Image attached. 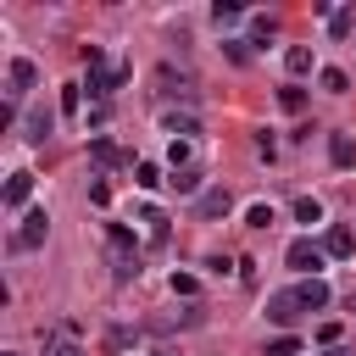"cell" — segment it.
<instances>
[{
	"mask_svg": "<svg viewBox=\"0 0 356 356\" xmlns=\"http://www.w3.org/2000/svg\"><path fill=\"white\" fill-rule=\"evenodd\" d=\"M161 128H167L172 139H195V134H200V122H195L189 111H161Z\"/></svg>",
	"mask_w": 356,
	"mask_h": 356,
	"instance_id": "8fae6325",
	"label": "cell"
},
{
	"mask_svg": "<svg viewBox=\"0 0 356 356\" xmlns=\"http://www.w3.org/2000/svg\"><path fill=\"white\" fill-rule=\"evenodd\" d=\"M50 356H83V350H78V345H56Z\"/></svg>",
	"mask_w": 356,
	"mask_h": 356,
	"instance_id": "f546056e",
	"label": "cell"
},
{
	"mask_svg": "<svg viewBox=\"0 0 356 356\" xmlns=\"http://www.w3.org/2000/svg\"><path fill=\"white\" fill-rule=\"evenodd\" d=\"M323 245H312V239H289V250H284V261L295 267V273H312V267H323Z\"/></svg>",
	"mask_w": 356,
	"mask_h": 356,
	"instance_id": "7a4b0ae2",
	"label": "cell"
},
{
	"mask_svg": "<svg viewBox=\"0 0 356 356\" xmlns=\"http://www.w3.org/2000/svg\"><path fill=\"white\" fill-rule=\"evenodd\" d=\"M222 50H228V61H239V67H245V61H250V44H245V39H228V44H222Z\"/></svg>",
	"mask_w": 356,
	"mask_h": 356,
	"instance_id": "f1b7e54d",
	"label": "cell"
},
{
	"mask_svg": "<svg viewBox=\"0 0 356 356\" xmlns=\"http://www.w3.org/2000/svg\"><path fill=\"white\" fill-rule=\"evenodd\" d=\"M89 156H95V167H100V172H111V167H122V161H128L106 134H95V139H89Z\"/></svg>",
	"mask_w": 356,
	"mask_h": 356,
	"instance_id": "8992f818",
	"label": "cell"
},
{
	"mask_svg": "<svg viewBox=\"0 0 356 356\" xmlns=\"http://www.w3.org/2000/svg\"><path fill=\"white\" fill-rule=\"evenodd\" d=\"M134 184H139V189H161L167 178H161V167H156V161H134Z\"/></svg>",
	"mask_w": 356,
	"mask_h": 356,
	"instance_id": "9a60e30c",
	"label": "cell"
},
{
	"mask_svg": "<svg viewBox=\"0 0 356 356\" xmlns=\"http://www.w3.org/2000/svg\"><path fill=\"white\" fill-rule=\"evenodd\" d=\"M44 234H50V217H44V206H39V211H28V217H22V228L11 234V245H17V250H39V245H44Z\"/></svg>",
	"mask_w": 356,
	"mask_h": 356,
	"instance_id": "6da1fadb",
	"label": "cell"
},
{
	"mask_svg": "<svg viewBox=\"0 0 356 356\" xmlns=\"http://www.w3.org/2000/svg\"><path fill=\"white\" fill-rule=\"evenodd\" d=\"M28 195H33V172H28V167H17V172L6 178V195H0V200H6V211H22V206H28Z\"/></svg>",
	"mask_w": 356,
	"mask_h": 356,
	"instance_id": "277c9868",
	"label": "cell"
},
{
	"mask_svg": "<svg viewBox=\"0 0 356 356\" xmlns=\"http://www.w3.org/2000/svg\"><path fill=\"white\" fill-rule=\"evenodd\" d=\"M295 295H300V306H306V312H323V306H328V284H323V278L295 284Z\"/></svg>",
	"mask_w": 356,
	"mask_h": 356,
	"instance_id": "7c38bea8",
	"label": "cell"
},
{
	"mask_svg": "<svg viewBox=\"0 0 356 356\" xmlns=\"http://www.w3.org/2000/svg\"><path fill=\"white\" fill-rule=\"evenodd\" d=\"M195 211H200V217H228V211H234V195H228V189H206V195L195 200Z\"/></svg>",
	"mask_w": 356,
	"mask_h": 356,
	"instance_id": "30bf717a",
	"label": "cell"
},
{
	"mask_svg": "<svg viewBox=\"0 0 356 356\" xmlns=\"http://www.w3.org/2000/svg\"><path fill=\"white\" fill-rule=\"evenodd\" d=\"M6 78H11V95H28V89H33V83H39V67H33V61H22V56H17V61H11V67H6Z\"/></svg>",
	"mask_w": 356,
	"mask_h": 356,
	"instance_id": "9c48e42d",
	"label": "cell"
},
{
	"mask_svg": "<svg viewBox=\"0 0 356 356\" xmlns=\"http://www.w3.org/2000/svg\"><path fill=\"white\" fill-rule=\"evenodd\" d=\"M350 28H356V11H334V17H328V33H334V39H345Z\"/></svg>",
	"mask_w": 356,
	"mask_h": 356,
	"instance_id": "7402d4cb",
	"label": "cell"
},
{
	"mask_svg": "<svg viewBox=\"0 0 356 356\" xmlns=\"http://www.w3.org/2000/svg\"><path fill=\"white\" fill-rule=\"evenodd\" d=\"M267 356H300V339H295V334H278V339L267 345Z\"/></svg>",
	"mask_w": 356,
	"mask_h": 356,
	"instance_id": "cb8c5ba5",
	"label": "cell"
},
{
	"mask_svg": "<svg viewBox=\"0 0 356 356\" xmlns=\"http://www.w3.org/2000/svg\"><path fill=\"white\" fill-rule=\"evenodd\" d=\"M78 106H83V89H78V83H67V89H61V111H67V117H78Z\"/></svg>",
	"mask_w": 356,
	"mask_h": 356,
	"instance_id": "d4e9b609",
	"label": "cell"
},
{
	"mask_svg": "<svg viewBox=\"0 0 356 356\" xmlns=\"http://www.w3.org/2000/svg\"><path fill=\"white\" fill-rule=\"evenodd\" d=\"M106 239H111L117 261H139V239H134V228H128V222H106Z\"/></svg>",
	"mask_w": 356,
	"mask_h": 356,
	"instance_id": "5b68a950",
	"label": "cell"
},
{
	"mask_svg": "<svg viewBox=\"0 0 356 356\" xmlns=\"http://www.w3.org/2000/svg\"><path fill=\"white\" fill-rule=\"evenodd\" d=\"M328 161H334L339 172H350V167H356V139H350V134H328Z\"/></svg>",
	"mask_w": 356,
	"mask_h": 356,
	"instance_id": "ba28073f",
	"label": "cell"
},
{
	"mask_svg": "<svg viewBox=\"0 0 356 356\" xmlns=\"http://www.w3.org/2000/svg\"><path fill=\"white\" fill-rule=\"evenodd\" d=\"M167 184H172L178 195H206V189H200V167H184V172H172Z\"/></svg>",
	"mask_w": 356,
	"mask_h": 356,
	"instance_id": "2e32d148",
	"label": "cell"
},
{
	"mask_svg": "<svg viewBox=\"0 0 356 356\" xmlns=\"http://www.w3.org/2000/svg\"><path fill=\"white\" fill-rule=\"evenodd\" d=\"M211 17H217V28H228V22H239V6H222V0H217Z\"/></svg>",
	"mask_w": 356,
	"mask_h": 356,
	"instance_id": "83f0119b",
	"label": "cell"
},
{
	"mask_svg": "<svg viewBox=\"0 0 356 356\" xmlns=\"http://www.w3.org/2000/svg\"><path fill=\"white\" fill-rule=\"evenodd\" d=\"M300 312H306V306H300V295H295V289H278V295H267V317H273L278 328H289Z\"/></svg>",
	"mask_w": 356,
	"mask_h": 356,
	"instance_id": "3957f363",
	"label": "cell"
},
{
	"mask_svg": "<svg viewBox=\"0 0 356 356\" xmlns=\"http://www.w3.org/2000/svg\"><path fill=\"white\" fill-rule=\"evenodd\" d=\"M323 250H328V256H339V261H345V256H356V228L334 222V228H328V239H323Z\"/></svg>",
	"mask_w": 356,
	"mask_h": 356,
	"instance_id": "52a82bcc",
	"label": "cell"
},
{
	"mask_svg": "<svg viewBox=\"0 0 356 356\" xmlns=\"http://www.w3.org/2000/svg\"><path fill=\"white\" fill-rule=\"evenodd\" d=\"M284 67H289L295 78H306V72L317 67V61H312V44H289V50H284Z\"/></svg>",
	"mask_w": 356,
	"mask_h": 356,
	"instance_id": "4fadbf2b",
	"label": "cell"
},
{
	"mask_svg": "<svg viewBox=\"0 0 356 356\" xmlns=\"http://www.w3.org/2000/svg\"><path fill=\"white\" fill-rule=\"evenodd\" d=\"M172 295H184V300L200 295V278H195V273H172Z\"/></svg>",
	"mask_w": 356,
	"mask_h": 356,
	"instance_id": "603a6c76",
	"label": "cell"
},
{
	"mask_svg": "<svg viewBox=\"0 0 356 356\" xmlns=\"http://www.w3.org/2000/svg\"><path fill=\"white\" fill-rule=\"evenodd\" d=\"M323 356H345V350H339V345H328V350H323Z\"/></svg>",
	"mask_w": 356,
	"mask_h": 356,
	"instance_id": "4dcf8cb0",
	"label": "cell"
},
{
	"mask_svg": "<svg viewBox=\"0 0 356 356\" xmlns=\"http://www.w3.org/2000/svg\"><path fill=\"white\" fill-rule=\"evenodd\" d=\"M295 222H306V228H312V222H323V206H317L312 195H300V200H295Z\"/></svg>",
	"mask_w": 356,
	"mask_h": 356,
	"instance_id": "d6986e66",
	"label": "cell"
},
{
	"mask_svg": "<svg viewBox=\"0 0 356 356\" xmlns=\"http://www.w3.org/2000/svg\"><path fill=\"white\" fill-rule=\"evenodd\" d=\"M278 106H284L289 117H295V111H306V89H295V83H289V89H278Z\"/></svg>",
	"mask_w": 356,
	"mask_h": 356,
	"instance_id": "ffe728a7",
	"label": "cell"
},
{
	"mask_svg": "<svg viewBox=\"0 0 356 356\" xmlns=\"http://www.w3.org/2000/svg\"><path fill=\"white\" fill-rule=\"evenodd\" d=\"M317 83H323L328 95H345V89H350V78H345L339 67H323V72H317Z\"/></svg>",
	"mask_w": 356,
	"mask_h": 356,
	"instance_id": "ac0fdd59",
	"label": "cell"
},
{
	"mask_svg": "<svg viewBox=\"0 0 356 356\" xmlns=\"http://www.w3.org/2000/svg\"><path fill=\"white\" fill-rule=\"evenodd\" d=\"M189 156H195V150H189V139H172V145H167V161H172V172H184V167H189Z\"/></svg>",
	"mask_w": 356,
	"mask_h": 356,
	"instance_id": "44dd1931",
	"label": "cell"
},
{
	"mask_svg": "<svg viewBox=\"0 0 356 356\" xmlns=\"http://www.w3.org/2000/svg\"><path fill=\"white\" fill-rule=\"evenodd\" d=\"M44 134H50V111H28L22 117V139L28 145H44Z\"/></svg>",
	"mask_w": 356,
	"mask_h": 356,
	"instance_id": "5bb4252c",
	"label": "cell"
},
{
	"mask_svg": "<svg viewBox=\"0 0 356 356\" xmlns=\"http://www.w3.org/2000/svg\"><path fill=\"white\" fill-rule=\"evenodd\" d=\"M250 28H256V39H267V33L278 28V17H273V11H256V17H250Z\"/></svg>",
	"mask_w": 356,
	"mask_h": 356,
	"instance_id": "4316f807",
	"label": "cell"
},
{
	"mask_svg": "<svg viewBox=\"0 0 356 356\" xmlns=\"http://www.w3.org/2000/svg\"><path fill=\"white\" fill-rule=\"evenodd\" d=\"M139 222L150 228V245H161V239H167V211H156V206H145V211H139Z\"/></svg>",
	"mask_w": 356,
	"mask_h": 356,
	"instance_id": "e0dca14e",
	"label": "cell"
},
{
	"mask_svg": "<svg viewBox=\"0 0 356 356\" xmlns=\"http://www.w3.org/2000/svg\"><path fill=\"white\" fill-rule=\"evenodd\" d=\"M245 222H250V228H267V222H273V206H267V200H256V206L245 211Z\"/></svg>",
	"mask_w": 356,
	"mask_h": 356,
	"instance_id": "484cf974",
	"label": "cell"
}]
</instances>
